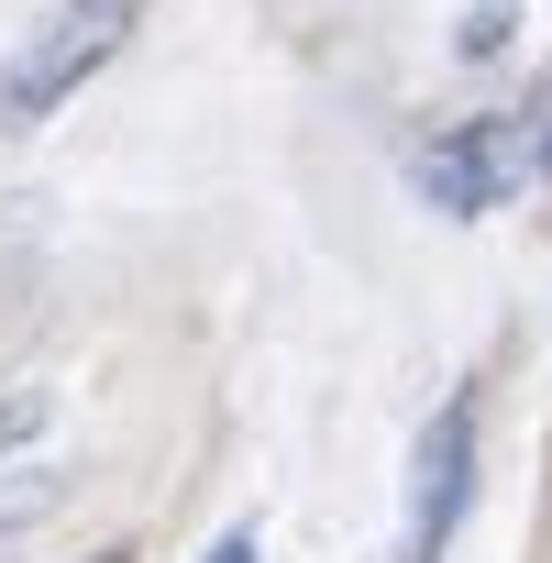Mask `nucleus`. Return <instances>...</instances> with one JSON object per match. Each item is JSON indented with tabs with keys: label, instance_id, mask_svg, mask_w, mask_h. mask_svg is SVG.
<instances>
[{
	"label": "nucleus",
	"instance_id": "20e7f679",
	"mask_svg": "<svg viewBox=\"0 0 552 563\" xmlns=\"http://www.w3.org/2000/svg\"><path fill=\"white\" fill-rule=\"evenodd\" d=\"M210 563H254V530H221V541H210Z\"/></svg>",
	"mask_w": 552,
	"mask_h": 563
},
{
	"label": "nucleus",
	"instance_id": "39448f33",
	"mask_svg": "<svg viewBox=\"0 0 552 563\" xmlns=\"http://www.w3.org/2000/svg\"><path fill=\"white\" fill-rule=\"evenodd\" d=\"M89 563H133V552H89Z\"/></svg>",
	"mask_w": 552,
	"mask_h": 563
},
{
	"label": "nucleus",
	"instance_id": "f03ea898",
	"mask_svg": "<svg viewBox=\"0 0 552 563\" xmlns=\"http://www.w3.org/2000/svg\"><path fill=\"white\" fill-rule=\"evenodd\" d=\"M464 497H475V398H442L420 453H409V530H398V563H442L453 530H464Z\"/></svg>",
	"mask_w": 552,
	"mask_h": 563
},
{
	"label": "nucleus",
	"instance_id": "f257e3e1",
	"mask_svg": "<svg viewBox=\"0 0 552 563\" xmlns=\"http://www.w3.org/2000/svg\"><path fill=\"white\" fill-rule=\"evenodd\" d=\"M133 23H144V0H56V12L0 56V133H34V122H56L122 45H133Z\"/></svg>",
	"mask_w": 552,
	"mask_h": 563
},
{
	"label": "nucleus",
	"instance_id": "7ed1b4c3",
	"mask_svg": "<svg viewBox=\"0 0 552 563\" xmlns=\"http://www.w3.org/2000/svg\"><path fill=\"white\" fill-rule=\"evenodd\" d=\"M508 177H519V133H508V122H464V133H442V144L420 155V199H431V210H453V221L497 210V199H508Z\"/></svg>",
	"mask_w": 552,
	"mask_h": 563
}]
</instances>
